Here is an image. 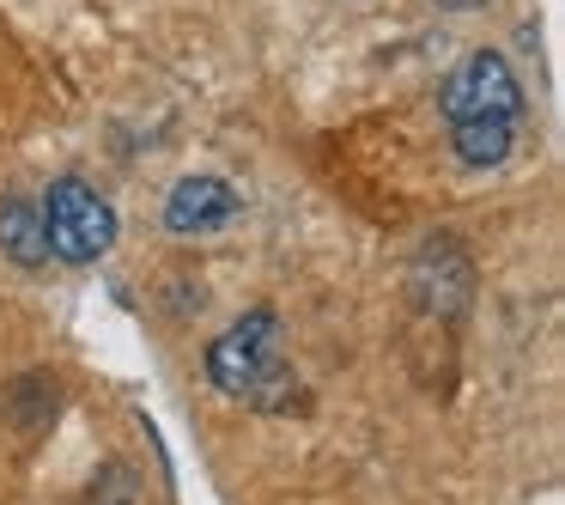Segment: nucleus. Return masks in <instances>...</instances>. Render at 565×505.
<instances>
[{
  "mask_svg": "<svg viewBox=\"0 0 565 505\" xmlns=\"http://www.w3.org/2000/svg\"><path fill=\"white\" fill-rule=\"evenodd\" d=\"M207 378H213V390L237 396L249 408H286L292 402V366L280 359V317L274 311L237 317L207 347Z\"/></svg>",
  "mask_w": 565,
  "mask_h": 505,
  "instance_id": "f257e3e1",
  "label": "nucleus"
},
{
  "mask_svg": "<svg viewBox=\"0 0 565 505\" xmlns=\"http://www.w3.org/2000/svg\"><path fill=\"white\" fill-rule=\"evenodd\" d=\"M43 232H50V256L62 262H98L116 244V208L79 177H62L43 201Z\"/></svg>",
  "mask_w": 565,
  "mask_h": 505,
  "instance_id": "f03ea898",
  "label": "nucleus"
},
{
  "mask_svg": "<svg viewBox=\"0 0 565 505\" xmlns=\"http://www.w3.org/2000/svg\"><path fill=\"white\" fill-rule=\"evenodd\" d=\"M438 104H444L450 123H480V116H504V123H516V111H523V86H516V74H511L504 55L475 50L450 80H444Z\"/></svg>",
  "mask_w": 565,
  "mask_h": 505,
  "instance_id": "7ed1b4c3",
  "label": "nucleus"
},
{
  "mask_svg": "<svg viewBox=\"0 0 565 505\" xmlns=\"http://www.w3.org/2000/svg\"><path fill=\"white\" fill-rule=\"evenodd\" d=\"M237 189L225 183V177H183V183L164 196V232L177 238H207L220 232V225L237 220Z\"/></svg>",
  "mask_w": 565,
  "mask_h": 505,
  "instance_id": "20e7f679",
  "label": "nucleus"
},
{
  "mask_svg": "<svg viewBox=\"0 0 565 505\" xmlns=\"http://www.w3.org/2000/svg\"><path fill=\"white\" fill-rule=\"evenodd\" d=\"M450 147H456V159H462L468 171H492V165L511 159V147H516V123H504V116H480V123H450Z\"/></svg>",
  "mask_w": 565,
  "mask_h": 505,
  "instance_id": "39448f33",
  "label": "nucleus"
},
{
  "mask_svg": "<svg viewBox=\"0 0 565 505\" xmlns=\"http://www.w3.org/2000/svg\"><path fill=\"white\" fill-rule=\"evenodd\" d=\"M0 250H7L19 269H43V262H50L43 208H31V201H7V208H0Z\"/></svg>",
  "mask_w": 565,
  "mask_h": 505,
  "instance_id": "423d86ee",
  "label": "nucleus"
}]
</instances>
